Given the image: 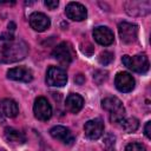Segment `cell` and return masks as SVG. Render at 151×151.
Returning <instances> with one entry per match:
<instances>
[{
  "instance_id": "obj_1",
  "label": "cell",
  "mask_w": 151,
  "mask_h": 151,
  "mask_svg": "<svg viewBox=\"0 0 151 151\" xmlns=\"http://www.w3.org/2000/svg\"><path fill=\"white\" fill-rule=\"evenodd\" d=\"M28 53L27 44L12 33L0 35V64H11L22 60Z\"/></svg>"
},
{
  "instance_id": "obj_2",
  "label": "cell",
  "mask_w": 151,
  "mask_h": 151,
  "mask_svg": "<svg viewBox=\"0 0 151 151\" xmlns=\"http://www.w3.org/2000/svg\"><path fill=\"white\" fill-rule=\"evenodd\" d=\"M101 107L109 112L111 123H120L125 118V107L117 97H107L103 99Z\"/></svg>"
},
{
  "instance_id": "obj_3",
  "label": "cell",
  "mask_w": 151,
  "mask_h": 151,
  "mask_svg": "<svg viewBox=\"0 0 151 151\" xmlns=\"http://www.w3.org/2000/svg\"><path fill=\"white\" fill-rule=\"evenodd\" d=\"M122 63L129 70L137 73H145L149 70V59L145 54H136L133 57L123 55Z\"/></svg>"
},
{
  "instance_id": "obj_4",
  "label": "cell",
  "mask_w": 151,
  "mask_h": 151,
  "mask_svg": "<svg viewBox=\"0 0 151 151\" xmlns=\"http://www.w3.org/2000/svg\"><path fill=\"white\" fill-rule=\"evenodd\" d=\"M52 57L61 65L67 66L74 59V50L70 42H60L52 52Z\"/></svg>"
},
{
  "instance_id": "obj_5",
  "label": "cell",
  "mask_w": 151,
  "mask_h": 151,
  "mask_svg": "<svg viewBox=\"0 0 151 151\" xmlns=\"http://www.w3.org/2000/svg\"><path fill=\"white\" fill-rule=\"evenodd\" d=\"M67 83V74L66 72L57 66H51L46 72V84L50 86L61 87Z\"/></svg>"
},
{
  "instance_id": "obj_6",
  "label": "cell",
  "mask_w": 151,
  "mask_h": 151,
  "mask_svg": "<svg viewBox=\"0 0 151 151\" xmlns=\"http://www.w3.org/2000/svg\"><path fill=\"white\" fill-rule=\"evenodd\" d=\"M118 32H119V37H120L123 42L132 44L137 40L138 26L136 24H132V22L123 21L118 25Z\"/></svg>"
},
{
  "instance_id": "obj_7",
  "label": "cell",
  "mask_w": 151,
  "mask_h": 151,
  "mask_svg": "<svg viewBox=\"0 0 151 151\" xmlns=\"http://www.w3.org/2000/svg\"><path fill=\"white\" fill-rule=\"evenodd\" d=\"M33 112L37 119L39 120H48L52 116V106L44 97H38L34 100L33 105Z\"/></svg>"
},
{
  "instance_id": "obj_8",
  "label": "cell",
  "mask_w": 151,
  "mask_h": 151,
  "mask_svg": "<svg viewBox=\"0 0 151 151\" xmlns=\"http://www.w3.org/2000/svg\"><path fill=\"white\" fill-rule=\"evenodd\" d=\"M84 131H85V136L88 139L96 140V139L100 138L103 132H104V123H103V120L100 118L91 119V120L85 123Z\"/></svg>"
},
{
  "instance_id": "obj_9",
  "label": "cell",
  "mask_w": 151,
  "mask_h": 151,
  "mask_svg": "<svg viewBox=\"0 0 151 151\" xmlns=\"http://www.w3.org/2000/svg\"><path fill=\"white\" fill-rule=\"evenodd\" d=\"M114 85L118 91L127 93L134 88V79L127 72H118L114 78Z\"/></svg>"
},
{
  "instance_id": "obj_10",
  "label": "cell",
  "mask_w": 151,
  "mask_h": 151,
  "mask_svg": "<svg viewBox=\"0 0 151 151\" xmlns=\"http://www.w3.org/2000/svg\"><path fill=\"white\" fill-rule=\"evenodd\" d=\"M65 13L67 18L73 21H83L87 17L86 7L79 2H68L65 9Z\"/></svg>"
},
{
  "instance_id": "obj_11",
  "label": "cell",
  "mask_w": 151,
  "mask_h": 151,
  "mask_svg": "<svg viewBox=\"0 0 151 151\" xmlns=\"http://www.w3.org/2000/svg\"><path fill=\"white\" fill-rule=\"evenodd\" d=\"M7 77L12 80L17 81H22V83H29L33 79V72L31 68L25 67V66H18L8 70Z\"/></svg>"
},
{
  "instance_id": "obj_12",
  "label": "cell",
  "mask_w": 151,
  "mask_h": 151,
  "mask_svg": "<svg viewBox=\"0 0 151 151\" xmlns=\"http://www.w3.org/2000/svg\"><path fill=\"white\" fill-rule=\"evenodd\" d=\"M50 134L61 142L63 144H66V145H72L74 143V136L72 134V132L70 131V129L65 127V126H61V125H57L54 127H52L50 130Z\"/></svg>"
},
{
  "instance_id": "obj_13",
  "label": "cell",
  "mask_w": 151,
  "mask_h": 151,
  "mask_svg": "<svg viewBox=\"0 0 151 151\" xmlns=\"http://www.w3.org/2000/svg\"><path fill=\"white\" fill-rule=\"evenodd\" d=\"M125 11L130 15H145L150 12V1H127L124 4Z\"/></svg>"
},
{
  "instance_id": "obj_14",
  "label": "cell",
  "mask_w": 151,
  "mask_h": 151,
  "mask_svg": "<svg viewBox=\"0 0 151 151\" xmlns=\"http://www.w3.org/2000/svg\"><path fill=\"white\" fill-rule=\"evenodd\" d=\"M29 25L37 32H44L50 27L51 20L46 14L41 12H34L29 15Z\"/></svg>"
},
{
  "instance_id": "obj_15",
  "label": "cell",
  "mask_w": 151,
  "mask_h": 151,
  "mask_svg": "<svg viewBox=\"0 0 151 151\" xmlns=\"http://www.w3.org/2000/svg\"><path fill=\"white\" fill-rule=\"evenodd\" d=\"M93 38L94 40L103 45V46H109L113 42L114 40V35H113V32L106 27V26H98L93 29Z\"/></svg>"
},
{
  "instance_id": "obj_16",
  "label": "cell",
  "mask_w": 151,
  "mask_h": 151,
  "mask_svg": "<svg viewBox=\"0 0 151 151\" xmlns=\"http://www.w3.org/2000/svg\"><path fill=\"white\" fill-rule=\"evenodd\" d=\"M65 106L71 113H78L84 106V99L81 96L77 93H72L66 98Z\"/></svg>"
},
{
  "instance_id": "obj_17",
  "label": "cell",
  "mask_w": 151,
  "mask_h": 151,
  "mask_svg": "<svg viewBox=\"0 0 151 151\" xmlns=\"http://www.w3.org/2000/svg\"><path fill=\"white\" fill-rule=\"evenodd\" d=\"M0 107H1V111H2L4 116L9 117V118H14V117L19 113L18 104H17L13 99H9V98H4V99H1V101H0Z\"/></svg>"
},
{
  "instance_id": "obj_18",
  "label": "cell",
  "mask_w": 151,
  "mask_h": 151,
  "mask_svg": "<svg viewBox=\"0 0 151 151\" xmlns=\"http://www.w3.org/2000/svg\"><path fill=\"white\" fill-rule=\"evenodd\" d=\"M5 138H6V140H7L8 143H11V144H17V145L22 144V143L26 140L24 133L20 132L19 130L14 129V127H6V129H5Z\"/></svg>"
},
{
  "instance_id": "obj_19",
  "label": "cell",
  "mask_w": 151,
  "mask_h": 151,
  "mask_svg": "<svg viewBox=\"0 0 151 151\" xmlns=\"http://www.w3.org/2000/svg\"><path fill=\"white\" fill-rule=\"evenodd\" d=\"M120 126L123 127L124 131L131 133V132H134L138 126H139V122L137 118L134 117H130V118H124L122 122H120Z\"/></svg>"
},
{
  "instance_id": "obj_20",
  "label": "cell",
  "mask_w": 151,
  "mask_h": 151,
  "mask_svg": "<svg viewBox=\"0 0 151 151\" xmlns=\"http://www.w3.org/2000/svg\"><path fill=\"white\" fill-rule=\"evenodd\" d=\"M98 60H99V63L101 64V65H109L112 60H113V53L112 52H109V51H104V52H101L100 54H99V58H98Z\"/></svg>"
},
{
  "instance_id": "obj_21",
  "label": "cell",
  "mask_w": 151,
  "mask_h": 151,
  "mask_svg": "<svg viewBox=\"0 0 151 151\" xmlns=\"http://www.w3.org/2000/svg\"><path fill=\"white\" fill-rule=\"evenodd\" d=\"M125 151H146V149L140 143H130L126 145Z\"/></svg>"
},
{
  "instance_id": "obj_22",
  "label": "cell",
  "mask_w": 151,
  "mask_h": 151,
  "mask_svg": "<svg viewBox=\"0 0 151 151\" xmlns=\"http://www.w3.org/2000/svg\"><path fill=\"white\" fill-rule=\"evenodd\" d=\"M45 6L46 7H48L50 9H54V8H57L58 7V5H59V1L58 0H45Z\"/></svg>"
},
{
  "instance_id": "obj_23",
  "label": "cell",
  "mask_w": 151,
  "mask_h": 151,
  "mask_svg": "<svg viewBox=\"0 0 151 151\" xmlns=\"http://www.w3.org/2000/svg\"><path fill=\"white\" fill-rule=\"evenodd\" d=\"M150 126H151V122H147L145 124V127H144V134L146 136V138H151V133H150Z\"/></svg>"
},
{
  "instance_id": "obj_24",
  "label": "cell",
  "mask_w": 151,
  "mask_h": 151,
  "mask_svg": "<svg viewBox=\"0 0 151 151\" xmlns=\"http://www.w3.org/2000/svg\"><path fill=\"white\" fill-rule=\"evenodd\" d=\"M0 151H5V150H0Z\"/></svg>"
}]
</instances>
